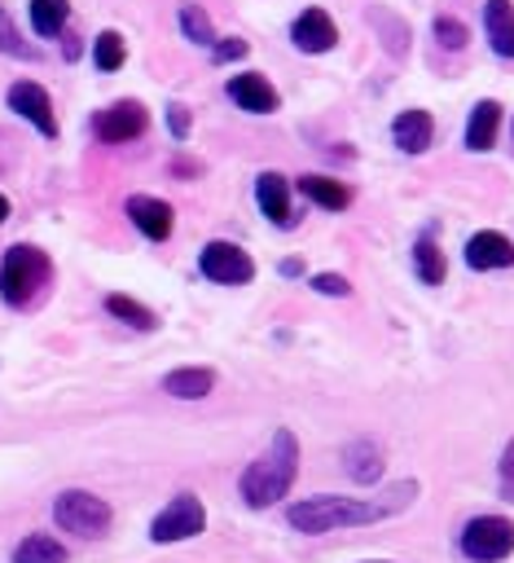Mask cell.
<instances>
[{"mask_svg": "<svg viewBox=\"0 0 514 563\" xmlns=\"http://www.w3.org/2000/svg\"><path fill=\"white\" fill-rule=\"evenodd\" d=\"M26 13H31V26H35V35L53 40V35L66 26V13H70V4H66V0H31V4H26Z\"/></svg>", "mask_w": 514, "mask_h": 563, "instance_id": "cell-23", "label": "cell"}, {"mask_svg": "<svg viewBox=\"0 0 514 563\" xmlns=\"http://www.w3.org/2000/svg\"><path fill=\"white\" fill-rule=\"evenodd\" d=\"M299 189L316 202V207H325V211H343L347 202H351V189L343 185V180H334V176H299Z\"/></svg>", "mask_w": 514, "mask_h": 563, "instance_id": "cell-20", "label": "cell"}, {"mask_svg": "<svg viewBox=\"0 0 514 563\" xmlns=\"http://www.w3.org/2000/svg\"><path fill=\"white\" fill-rule=\"evenodd\" d=\"M228 97L250 114H272L277 110V88L264 75H233L228 79Z\"/></svg>", "mask_w": 514, "mask_h": 563, "instance_id": "cell-13", "label": "cell"}, {"mask_svg": "<svg viewBox=\"0 0 514 563\" xmlns=\"http://www.w3.org/2000/svg\"><path fill=\"white\" fill-rule=\"evenodd\" d=\"M290 40H294L299 53H329L338 44V26L325 9H303L290 26Z\"/></svg>", "mask_w": 514, "mask_h": 563, "instance_id": "cell-9", "label": "cell"}, {"mask_svg": "<svg viewBox=\"0 0 514 563\" xmlns=\"http://www.w3.org/2000/svg\"><path fill=\"white\" fill-rule=\"evenodd\" d=\"M13 563H66V545L48 532H26L13 545Z\"/></svg>", "mask_w": 514, "mask_h": 563, "instance_id": "cell-21", "label": "cell"}, {"mask_svg": "<svg viewBox=\"0 0 514 563\" xmlns=\"http://www.w3.org/2000/svg\"><path fill=\"white\" fill-rule=\"evenodd\" d=\"M0 53H9V57H40V48L35 44H26L22 35H18V26H13V18L0 9Z\"/></svg>", "mask_w": 514, "mask_h": 563, "instance_id": "cell-27", "label": "cell"}, {"mask_svg": "<svg viewBox=\"0 0 514 563\" xmlns=\"http://www.w3.org/2000/svg\"><path fill=\"white\" fill-rule=\"evenodd\" d=\"M127 216H132V224H136L149 242H163V238L171 233V224H176V211H171L163 198H149V194H132V198H127Z\"/></svg>", "mask_w": 514, "mask_h": 563, "instance_id": "cell-11", "label": "cell"}, {"mask_svg": "<svg viewBox=\"0 0 514 563\" xmlns=\"http://www.w3.org/2000/svg\"><path fill=\"white\" fill-rule=\"evenodd\" d=\"M435 136V119L426 110H400L395 123H391V141L404 150V154H422Z\"/></svg>", "mask_w": 514, "mask_h": 563, "instance_id": "cell-14", "label": "cell"}, {"mask_svg": "<svg viewBox=\"0 0 514 563\" xmlns=\"http://www.w3.org/2000/svg\"><path fill=\"white\" fill-rule=\"evenodd\" d=\"M105 308L119 317V321H127V325H136V330H154L158 325V317L145 308V303H136V299H127V295H105Z\"/></svg>", "mask_w": 514, "mask_h": 563, "instance_id": "cell-24", "label": "cell"}, {"mask_svg": "<svg viewBox=\"0 0 514 563\" xmlns=\"http://www.w3.org/2000/svg\"><path fill=\"white\" fill-rule=\"evenodd\" d=\"M9 110H18L35 132H44V136H57V114H53V101H48V92L35 84V79H18L13 88H9Z\"/></svg>", "mask_w": 514, "mask_h": 563, "instance_id": "cell-8", "label": "cell"}, {"mask_svg": "<svg viewBox=\"0 0 514 563\" xmlns=\"http://www.w3.org/2000/svg\"><path fill=\"white\" fill-rule=\"evenodd\" d=\"M145 123H149V119H145V106H141V101H114L110 110L97 114L92 128H97L101 141H114V145H119V141H136V136L145 132Z\"/></svg>", "mask_w": 514, "mask_h": 563, "instance_id": "cell-10", "label": "cell"}, {"mask_svg": "<svg viewBox=\"0 0 514 563\" xmlns=\"http://www.w3.org/2000/svg\"><path fill=\"white\" fill-rule=\"evenodd\" d=\"M294 475H299V440H294V431L277 427L272 440L264 444V453H259V457L242 471V479H237L242 501H246L250 510H264V506H272V501H281V497L290 493Z\"/></svg>", "mask_w": 514, "mask_h": 563, "instance_id": "cell-2", "label": "cell"}, {"mask_svg": "<svg viewBox=\"0 0 514 563\" xmlns=\"http://www.w3.org/2000/svg\"><path fill=\"white\" fill-rule=\"evenodd\" d=\"M198 264H202V273H206L211 282H220V286H242V282L255 277V260H250L242 246H233V242H206L202 255H198Z\"/></svg>", "mask_w": 514, "mask_h": 563, "instance_id": "cell-7", "label": "cell"}, {"mask_svg": "<svg viewBox=\"0 0 514 563\" xmlns=\"http://www.w3.org/2000/svg\"><path fill=\"white\" fill-rule=\"evenodd\" d=\"M211 387H215V374H211V369H202V365H189V369H171V374H163V391H171V396H180V400H202Z\"/></svg>", "mask_w": 514, "mask_h": 563, "instance_id": "cell-19", "label": "cell"}, {"mask_svg": "<svg viewBox=\"0 0 514 563\" xmlns=\"http://www.w3.org/2000/svg\"><path fill=\"white\" fill-rule=\"evenodd\" d=\"M316 295H334V299H343V295H351V282L343 277V273H312V282H308Z\"/></svg>", "mask_w": 514, "mask_h": 563, "instance_id": "cell-30", "label": "cell"}, {"mask_svg": "<svg viewBox=\"0 0 514 563\" xmlns=\"http://www.w3.org/2000/svg\"><path fill=\"white\" fill-rule=\"evenodd\" d=\"M167 128L176 132V141H185V136H189V110H185V106H171V110H167Z\"/></svg>", "mask_w": 514, "mask_h": 563, "instance_id": "cell-33", "label": "cell"}, {"mask_svg": "<svg viewBox=\"0 0 514 563\" xmlns=\"http://www.w3.org/2000/svg\"><path fill=\"white\" fill-rule=\"evenodd\" d=\"M483 26H488V44L501 57H514V4L510 0H488L483 4Z\"/></svg>", "mask_w": 514, "mask_h": 563, "instance_id": "cell-16", "label": "cell"}, {"mask_svg": "<svg viewBox=\"0 0 514 563\" xmlns=\"http://www.w3.org/2000/svg\"><path fill=\"white\" fill-rule=\"evenodd\" d=\"M496 132H501V106L496 101H479L470 110V123H466V150H474V154L492 150Z\"/></svg>", "mask_w": 514, "mask_h": 563, "instance_id": "cell-17", "label": "cell"}, {"mask_svg": "<svg viewBox=\"0 0 514 563\" xmlns=\"http://www.w3.org/2000/svg\"><path fill=\"white\" fill-rule=\"evenodd\" d=\"M4 216H9V198L0 194V224H4Z\"/></svg>", "mask_w": 514, "mask_h": 563, "instance_id": "cell-34", "label": "cell"}, {"mask_svg": "<svg viewBox=\"0 0 514 563\" xmlns=\"http://www.w3.org/2000/svg\"><path fill=\"white\" fill-rule=\"evenodd\" d=\"M180 31H185V40H193V44H215V31H211V18H206V9L202 4H180Z\"/></svg>", "mask_w": 514, "mask_h": 563, "instance_id": "cell-25", "label": "cell"}, {"mask_svg": "<svg viewBox=\"0 0 514 563\" xmlns=\"http://www.w3.org/2000/svg\"><path fill=\"white\" fill-rule=\"evenodd\" d=\"M92 62H97V70H119V66L127 62L123 35H119V31H101L97 44H92Z\"/></svg>", "mask_w": 514, "mask_h": 563, "instance_id": "cell-26", "label": "cell"}, {"mask_svg": "<svg viewBox=\"0 0 514 563\" xmlns=\"http://www.w3.org/2000/svg\"><path fill=\"white\" fill-rule=\"evenodd\" d=\"M501 497L514 501V444H510L505 457H501Z\"/></svg>", "mask_w": 514, "mask_h": 563, "instance_id": "cell-32", "label": "cell"}, {"mask_svg": "<svg viewBox=\"0 0 514 563\" xmlns=\"http://www.w3.org/2000/svg\"><path fill=\"white\" fill-rule=\"evenodd\" d=\"M435 40L444 44V48H466V40H470V31H466V22H457V18H435Z\"/></svg>", "mask_w": 514, "mask_h": 563, "instance_id": "cell-29", "label": "cell"}, {"mask_svg": "<svg viewBox=\"0 0 514 563\" xmlns=\"http://www.w3.org/2000/svg\"><path fill=\"white\" fill-rule=\"evenodd\" d=\"M417 497V479H400L391 484L382 497H338V493H321V497H303L286 510V523L294 532H308V537H321V532H334V528H356V523H378L387 515H400L409 510Z\"/></svg>", "mask_w": 514, "mask_h": 563, "instance_id": "cell-1", "label": "cell"}, {"mask_svg": "<svg viewBox=\"0 0 514 563\" xmlns=\"http://www.w3.org/2000/svg\"><path fill=\"white\" fill-rule=\"evenodd\" d=\"M255 198H259V211H264L272 224H290V185H286V176L264 172V176L255 180Z\"/></svg>", "mask_w": 514, "mask_h": 563, "instance_id": "cell-15", "label": "cell"}, {"mask_svg": "<svg viewBox=\"0 0 514 563\" xmlns=\"http://www.w3.org/2000/svg\"><path fill=\"white\" fill-rule=\"evenodd\" d=\"M53 519H57V528H66V532H75V537H101L114 515H110V501H101L97 493H88V488H66V493H57V501H53Z\"/></svg>", "mask_w": 514, "mask_h": 563, "instance_id": "cell-5", "label": "cell"}, {"mask_svg": "<svg viewBox=\"0 0 514 563\" xmlns=\"http://www.w3.org/2000/svg\"><path fill=\"white\" fill-rule=\"evenodd\" d=\"M369 22H373L378 31L387 26V48H391V53H404V44H409V26H404L400 18H391L387 9H369Z\"/></svg>", "mask_w": 514, "mask_h": 563, "instance_id": "cell-28", "label": "cell"}, {"mask_svg": "<svg viewBox=\"0 0 514 563\" xmlns=\"http://www.w3.org/2000/svg\"><path fill=\"white\" fill-rule=\"evenodd\" d=\"M461 554L470 563H501L514 554V519L505 515H474L461 528Z\"/></svg>", "mask_w": 514, "mask_h": 563, "instance_id": "cell-4", "label": "cell"}, {"mask_svg": "<svg viewBox=\"0 0 514 563\" xmlns=\"http://www.w3.org/2000/svg\"><path fill=\"white\" fill-rule=\"evenodd\" d=\"M211 53H215V62H237V57L250 53V44H246V40H215Z\"/></svg>", "mask_w": 514, "mask_h": 563, "instance_id": "cell-31", "label": "cell"}, {"mask_svg": "<svg viewBox=\"0 0 514 563\" xmlns=\"http://www.w3.org/2000/svg\"><path fill=\"white\" fill-rule=\"evenodd\" d=\"M466 264L470 268H510L514 264V242L505 238V233H496V229H483V233H474L470 242H466Z\"/></svg>", "mask_w": 514, "mask_h": 563, "instance_id": "cell-12", "label": "cell"}, {"mask_svg": "<svg viewBox=\"0 0 514 563\" xmlns=\"http://www.w3.org/2000/svg\"><path fill=\"white\" fill-rule=\"evenodd\" d=\"M343 462H347V475L360 479V484H373L382 479V449L373 440H351L343 449Z\"/></svg>", "mask_w": 514, "mask_h": 563, "instance_id": "cell-18", "label": "cell"}, {"mask_svg": "<svg viewBox=\"0 0 514 563\" xmlns=\"http://www.w3.org/2000/svg\"><path fill=\"white\" fill-rule=\"evenodd\" d=\"M44 286H48V255L26 242L9 246L0 260V299L9 308H26Z\"/></svg>", "mask_w": 514, "mask_h": 563, "instance_id": "cell-3", "label": "cell"}, {"mask_svg": "<svg viewBox=\"0 0 514 563\" xmlns=\"http://www.w3.org/2000/svg\"><path fill=\"white\" fill-rule=\"evenodd\" d=\"M202 528H206V506H202V497H198V493H176V497L154 515L149 537H154L158 545H171V541L198 537Z\"/></svg>", "mask_w": 514, "mask_h": 563, "instance_id": "cell-6", "label": "cell"}, {"mask_svg": "<svg viewBox=\"0 0 514 563\" xmlns=\"http://www.w3.org/2000/svg\"><path fill=\"white\" fill-rule=\"evenodd\" d=\"M413 264H417V277H422L426 286H439V282H444V273H448L444 251L435 246V238H431V233H422V238H417V246H413Z\"/></svg>", "mask_w": 514, "mask_h": 563, "instance_id": "cell-22", "label": "cell"}, {"mask_svg": "<svg viewBox=\"0 0 514 563\" xmlns=\"http://www.w3.org/2000/svg\"><path fill=\"white\" fill-rule=\"evenodd\" d=\"M373 563H382V559H373Z\"/></svg>", "mask_w": 514, "mask_h": 563, "instance_id": "cell-35", "label": "cell"}]
</instances>
